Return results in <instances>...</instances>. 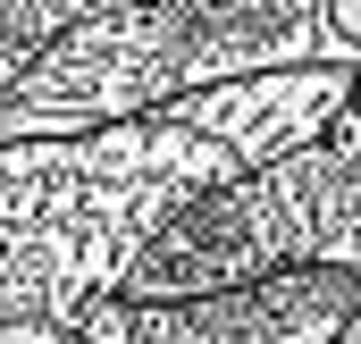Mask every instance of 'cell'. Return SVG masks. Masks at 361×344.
Instances as JSON below:
<instances>
[{
    "label": "cell",
    "mask_w": 361,
    "mask_h": 344,
    "mask_svg": "<svg viewBox=\"0 0 361 344\" xmlns=\"http://www.w3.org/2000/svg\"><path fill=\"white\" fill-rule=\"evenodd\" d=\"M361 319V277H261L202 302L109 294L76 319V344H336Z\"/></svg>",
    "instance_id": "obj_3"
},
{
    "label": "cell",
    "mask_w": 361,
    "mask_h": 344,
    "mask_svg": "<svg viewBox=\"0 0 361 344\" xmlns=\"http://www.w3.org/2000/svg\"><path fill=\"white\" fill-rule=\"evenodd\" d=\"M336 109H353V76L319 68L219 85L59 143H0V328H76L126 294L135 260L193 202L302 152Z\"/></svg>",
    "instance_id": "obj_1"
},
{
    "label": "cell",
    "mask_w": 361,
    "mask_h": 344,
    "mask_svg": "<svg viewBox=\"0 0 361 344\" xmlns=\"http://www.w3.org/2000/svg\"><path fill=\"white\" fill-rule=\"evenodd\" d=\"M25 85V68H0V109H8V92Z\"/></svg>",
    "instance_id": "obj_6"
},
{
    "label": "cell",
    "mask_w": 361,
    "mask_h": 344,
    "mask_svg": "<svg viewBox=\"0 0 361 344\" xmlns=\"http://www.w3.org/2000/svg\"><path fill=\"white\" fill-rule=\"evenodd\" d=\"M361 68V8H85L0 109V143L126 126L219 85Z\"/></svg>",
    "instance_id": "obj_2"
},
{
    "label": "cell",
    "mask_w": 361,
    "mask_h": 344,
    "mask_svg": "<svg viewBox=\"0 0 361 344\" xmlns=\"http://www.w3.org/2000/svg\"><path fill=\"white\" fill-rule=\"evenodd\" d=\"M76 17L85 8H68V0H0V68H34Z\"/></svg>",
    "instance_id": "obj_4"
},
{
    "label": "cell",
    "mask_w": 361,
    "mask_h": 344,
    "mask_svg": "<svg viewBox=\"0 0 361 344\" xmlns=\"http://www.w3.org/2000/svg\"><path fill=\"white\" fill-rule=\"evenodd\" d=\"M0 344H76V328H25L17 319V328H0Z\"/></svg>",
    "instance_id": "obj_5"
}]
</instances>
